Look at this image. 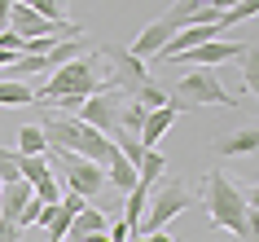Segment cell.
Returning <instances> with one entry per match:
<instances>
[{
  "label": "cell",
  "instance_id": "2",
  "mask_svg": "<svg viewBox=\"0 0 259 242\" xmlns=\"http://www.w3.org/2000/svg\"><path fill=\"white\" fill-rule=\"evenodd\" d=\"M40 132L49 146L57 150H70V154H79V159H93L106 167L119 150H114V141H110L106 132H97V128H88L83 119H75V115H57V110H44V123Z\"/></svg>",
  "mask_w": 259,
  "mask_h": 242
},
{
  "label": "cell",
  "instance_id": "30",
  "mask_svg": "<svg viewBox=\"0 0 259 242\" xmlns=\"http://www.w3.org/2000/svg\"><path fill=\"white\" fill-rule=\"evenodd\" d=\"M145 242H176V238H167L163 229H158V233H145Z\"/></svg>",
  "mask_w": 259,
  "mask_h": 242
},
{
  "label": "cell",
  "instance_id": "1",
  "mask_svg": "<svg viewBox=\"0 0 259 242\" xmlns=\"http://www.w3.org/2000/svg\"><path fill=\"white\" fill-rule=\"evenodd\" d=\"M206 216H211V229H229L237 242H255L259 238V212L246 207L242 189L233 185L220 167L206 172Z\"/></svg>",
  "mask_w": 259,
  "mask_h": 242
},
{
  "label": "cell",
  "instance_id": "23",
  "mask_svg": "<svg viewBox=\"0 0 259 242\" xmlns=\"http://www.w3.org/2000/svg\"><path fill=\"white\" fill-rule=\"evenodd\" d=\"M31 194H35L40 202H62V185H57V172H53V176H44V181H35V185H31Z\"/></svg>",
  "mask_w": 259,
  "mask_h": 242
},
{
  "label": "cell",
  "instance_id": "10",
  "mask_svg": "<svg viewBox=\"0 0 259 242\" xmlns=\"http://www.w3.org/2000/svg\"><path fill=\"white\" fill-rule=\"evenodd\" d=\"M31 202V185L27 181H9V185H0V220H14L22 216V207Z\"/></svg>",
  "mask_w": 259,
  "mask_h": 242
},
{
  "label": "cell",
  "instance_id": "13",
  "mask_svg": "<svg viewBox=\"0 0 259 242\" xmlns=\"http://www.w3.org/2000/svg\"><path fill=\"white\" fill-rule=\"evenodd\" d=\"M0 106H35V88L31 84H18V80H0Z\"/></svg>",
  "mask_w": 259,
  "mask_h": 242
},
{
  "label": "cell",
  "instance_id": "26",
  "mask_svg": "<svg viewBox=\"0 0 259 242\" xmlns=\"http://www.w3.org/2000/svg\"><path fill=\"white\" fill-rule=\"evenodd\" d=\"M0 49H9V53H18V57H22V53H27V40H22L18 31H9V27H5V31H0Z\"/></svg>",
  "mask_w": 259,
  "mask_h": 242
},
{
  "label": "cell",
  "instance_id": "21",
  "mask_svg": "<svg viewBox=\"0 0 259 242\" xmlns=\"http://www.w3.org/2000/svg\"><path fill=\"white\" fill-rule=\"evenodd\" d=\"M18 154H49V141L35 123H27L22 132H18Z\"/></svg>",
  "mask_w": 259,
  "mask_h": 242
},
{
  "label": "cell",
  "instance_id": "19",
  "mask_svg": "<svg viewBox=\"0 0 259 242\" xmlns=\"http://www.w3.org/2000/svg\"><path fill=\"white\" fill-rule=\"evenodd\" d=\"M145 115H150V110L141 106V101H123V110H119V132L141 136V123H145Z\"/></svg>",
  "mask_w": 259,
  "mask_h": 242
},
{
  "label": "cell",
  "instance_id": "28",
  "mask_svg": "<svg viewBox=\"0 0 259 242\" xmlns=\"http://www.w3.org/2000/svg\"><path fill=\"white\" fill-rule=\"evenodd\" d=\"M106 238H110V242H127V238H132V229L119 220V225H110V229H106Z\"/></svg>",
  "mask_w": 259,
  "mask_h": 242
},
{
  "label": "cell",
  "instance_id": "16",
  "mask_svg": "<svg viewBox=\"0 0 259 242\" xmlns=\"http://www.w3.org/2000/svg\"><path fill=\"white\" fill-rule=\"evenodd\" d=\"M106 181H110L114 189H123V194H127V189L137 185V167H132V163L123 159V154H114V159L106 163Z\"/></svg>",
  "mask_w": 259,
  "mask_h": 242
},
{
  "label": "cell",
  "instance_id": "31",
  "mask_svg": "<svg viewBox=\"0 0 259 242\" xmlns=\"http://www.w3.org/2000/svg\"><path fill=\"white\" fill-rule=\"evenodd\" d=\"M202 5H206V0H202Z\"/></svg>",
  "mask_w": 259,
  "mask_h": 242
},
{
  "label": "cell",
  "instance_id": "32",
  "mask_svg": "<svg viewBox=\"0 0 259 242\" xmlns=\"http://www.w3.org/2000/svg\"><path fill=\"white\" fill-rule=\"evenodd\" d=\"M0 31H5V27H0Z\"/></svg>",
  "mask_w": 259,
  "mask_h": 242
},
{
  "label": "cell",
  "instance_id": "6",
  "mask_svg": "<svg viewBox=\"0 0 259 242\" xmlns=\"http://www.w3.org/2000/svg\"><path fill=\"white\" fill-rule=\"evenodd\" d=\"M167 97H176V101H185V106H237L233 93L220 84V75L211 66H193L189 75L176 84V93H167Z\"/></svg>",
  "mask_w": 259,
  "mask_h": 242
},
{
  "label": "cell",
  "instance_id": "12",
  "mask_svg": "<svg viewBox=\"0 0 259 242\" xmlns=\"http://www.w3.org/2000/svg\"><path fill=\"white\" fill-rule=\"evenodd\" d=\"M163 172H171V163H167L158 150H145V154H141V163H137V185L154 189V181H158Z\"/></svg>",
  "mask_w": 259,
  "mask_h": 242
},
{
  "label": "cell",
  "instance_id": "5",
  "mask_svg": "<svg viewBox=\"0 0 259 242\" xmlns=\"http://www.w3.org/2000/svg\"><path fill=\"white\" fill-rule=\"evenodd\" d=\"M49 159L57 163V172H62L66 189H75L79 198H97V194L110 185V181H106V167H101V163H93V159H79V154L57 150V146H49Z\"/></svg>",
  "mask_w": 259,
  "mask_h": 242
},
{
  "label": "cell",
  "instance_id": "20",
  "mask_svg": "<svg viewBox=\"0 0 259 242\" xmlns=\"http://www.w3.org/2000/svg\"><path fill=\"white\" fill-rule=\"evenodd\" d=\"M145 198H150V189L145 185H132L127 189V207H123V225L137 233V225H141V207H145Z\"/></svg>",
  "mask_w": 259,
  "mask_h": 242
},
{
  "label": "cell",
  "instance_id": "9",
  "mask_svg": "<svg viewBox=\"0 0 259 242\" xmlns=\"http://www.w3.org/2000/svg\"><path fill=\"white\" fill-rule=\"evenodd\" d=\"M242 53H246V44H237V40H206V44H198V49H189V53H180L176 62L180 66H211L215 71L220 62L242 57Z\"/></svg>",
  "mask_w": 259,
  "mask_h": 242
},
{
  "label": "cell",
  "instance_id": "27",
  "mask_svg": "<svg viewBox=\"0 0 259 242\" xmlns=\"http://www.w3.org/2000/svg\"><path fill=\"white\" fill-rule=\"evenodd\" d=\"M0 242H22V229L14 220H0Z\"/></svg>",
  "mask_w": 259,
  "mask_h": 242
},
{
  "label": "cell",
  "instance_id": "25",
  "mask_svg": "<svg viewBox=\"0 0 259 242\" xmlns=\"http://www.w3.org/2000/svg\"><path fill=\"white\" fill-rule=\"evenodd\" d=\"M9 181H22V176H18V150L0 146V185H9Z\"/></svg>",
  "mask_w": 259,
  "mask_h": 242
},
{
  "label": "cell",
  "instance_id": "29",
  "mask_svg": "<svg viewBox=\"0 0 259 242\" xmlns=\"http://www.w3.org/2000/svg\"><path fill=\"white\" fill-rule=\"evenodd\" d=\"M206 5H211L215 14H224V9H233V5H242V0H206Z\"/></svg>",
  "mask_w": 259,
  "mask_h": 242
},
{
  "label": "cell",
  "instance_id": "3",
  "mask_svg": "<svg viewBox=\"0 0 259 242\" xmlns=\"http://www.w3.org/2000/svg\"><path fill=\"white\" fill-rule=\"evenodd\" d=\"M97 62H101V53H97V49H88L83 57L66 62V66H57V71H53V80L44 84V88H35V101H53V97H101V93H114L110 75H97Z\"/></svg>",
  "mask_w": 259,
  "mask_h": 242
},
{
  "label": "cell",
  "instance_id": "24",
  "mask_svg": "<svg viewBox=\"0 0 259 242\" xmlns=\"http://www.w3.org/2000/svg\"><path fill=\"white\" fill-rule=\"evenodd\" d=\"M242 57H246V66H242V75H246V93H255V88H259V49L250 44Z\"/></svg>",
  "mask_w": 259,
  "mask_h": 242
},
{
  "label": "cell",
  "instance_id": "14",
  "mask_svg": "<svg viewBox=\"0 0 259 242\" xmlns=\"http://www.w3.org/2000/svg\"><path fill=\"white\" fill-rule=\"evenodd\" d=\"M88 49H83V36L79 40H62L57 49H49L44 53V71H57V66H66V62H75V57H83Z\"/></svg>",
  "mask_w": 259,
  "mask_h": 242
},
{
  "label": "cell",
  "instance_id": "7",
  "mask_svg": "<svg viewBox=\"0 0 259 242\" xmlns=\"http://www.w3.org/2000/svg\"><path fill=\"white\" fill-rule=\"evenodd\" d=\"M123 101H127V97H123L119 88H114V93H101V97H83V106H79L75 119H83L88 128L114 136V132H119V110H123Z\"/></svg>",
  "mask_w": 259,
  "mask_h": 242
},
{
  "label": "cell",
  "instance_id": "22",
  "mask_svg": "<svg viewBox=\"0 0 259 242\" xmlns=\"http://www.w3.org/2000/svg\"><path fill=\"white\" fill-rule=\"evenodd\" d=\"M14 5H27L31 14L49 18V22H62V18H66V5H62V0H14Z\"/></svg>",
  "mask_w": 259,
  "mask_h": 242
},
{
  "label": "cell",
  "instance_id": "8",
  "mask_svg": "<svg viewBox=\"0 0 259 242\" xmlns=\"http://www.w3.org/2000/svg\"><path fill=\"white\" fill-rule=\"evenodd\" d=\"M185 101H176V97H171V101H167V106H158V110H150V115H145V123H141V150H158V141H163L167 132H171V123H176V115H185Z\"/></svg>",
  "mask_w": 259,
  "mask_h": 242
},
{
  "label": "cell",
  "instance_id": "18",
  "mask_svg": "<svg viewBox=\"0 0 259 242\" xmlns=\"http://www.w3.org/2000/svg\"><path fill=\"white\" fill-rule=\"evenodd\" d=\"M255 14H259V0H242V5L224 9V14L215 18V36H220V31H229V27H237V22H250Z\"/></svg>",
  "mask_w": 259,
  "mask_h": 242
},
{
  "label": "cell",
  "instance_id": "4",
  "mask_svg": "<svg viewBox=\"0 0 259 242\" xmlns=\"http://www.w3.org/2000/svg\"><path fill=\"white\" fill-rule=\"evenodd\" d=\"M145 202H150V212L141 216L137 233H158L171 216H180V212H189V207H193V189L185 185L180 176L163 172L158 181H154V198H145Z\"/></svg>",
  "mask_w": 259,
  "mask_h": 242
},
{
  "label": "cell",
  "instance_id": "15",
  "mask_svg": "<svg viewBox=\"0 0 259 242\" xmlns=\"http://www.w3.org/2000/svg\"><path fill=\"white\" fill-rule=\"evenodd\" d=\"M215 150H220V154H255V150H259V128H242V132L224 136Z\"/></svg>",
  "mask_w": 259,
  "mask_h": 242
},
{
  "label": "cell",
  "instance_id": "17",
  "mask_svg": "<svg viewBox=\"0 0 259 242\" xmlns=\"http://www.w3.org/2000/svg\"><path fill=\"white\" fill-rule=\"evenodd\" d=\"M18 176H22L27 185H35L44 176H53V163L44 159V154H18Z\"/></svg>",
  "mask_w": 259,
  "mask_h": 242
},
{
  "label": "cell",
  "instance_id": "11",
  "mask_svg": "<svg viewBox=\"0 0 259 242\" xmlns=\"http://www.w3.org/2000/svg\"><path fill=\"white\" fill-rule=\"evenodd\" d=\"M106 229H110V216L101 212V207H83V212L70 220L66 238H70V242H83L88 233H106Z\"/></svg>",
  "mask_w": 259,
  "mask_h": 242
}]
</instances>
